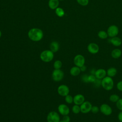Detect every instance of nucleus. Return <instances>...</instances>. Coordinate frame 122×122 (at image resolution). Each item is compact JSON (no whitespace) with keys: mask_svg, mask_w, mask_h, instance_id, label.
<instances>
[{"mask_svg":"<svg viewBox=\"0 0 122 122\" xmlns=\"http://www.w3.org/2000/svg\"><path fill=\"white\" fill-rule=\"evenodd\" d=\"M28 37L32 41H39L43 36L42 31L38 28H32L28 32Z\"/></svg>","mask_w":122,"mask_h":122,"instance_id":"f257e3e1","label":"nucleus"},{"mask_svg":"<svg viewBox=\"0 0 122 122\" xmlns=\"http://www.w3.org/2000/svg\"><path fill=\"white\" fill-rule=\"evenodd\" d=\"M101 86L106 91L112 90L114 86V81L112 77L105 76L101 80Z\"/></svg>","mask_w":122,"mask_h":122,"instance_id":"f03ea898","label":"nucleus"},{"mask_svg":"<svg viewBox=\"0 0 122 122\" xmlns=\"http://www.w3.org/2000/svg\"><path fill=\"white\" fill-rule=\"evenodd\" d=\"M54 52L51 50H44L40 54V59L45 62L51 61L54 58Z\"/></svg>","mask_w":122,"mask_h":122,"instance_id":"7ed1b4c3","label":"nucleus"},{"mask_svg":"<svg viewBox=\"0 0 122 122\" xmlns=\"http://www.w3.org/2000/svg\"><path fill=\"white\" fill-rule=\"evenodd\" d=\"M52 78L55 81H61L64 77V72L61 69H54L51 74Z\"/></svg>","mask_w":122,"mask_h":122,"instance_id":"20e7f679","label":"nucleus"},{"mask_svg":"<svg viewBox=\"0 0 122 122\" xmlns=\"http://www.w3.org/2000/svg\"><path fill=\"white\" fill-rule=\"evenodd\" d=\"M60 120L59 114L55 111L50 112L47 115V122H59Z\"/></svg>","mask_w":122,"mask_h":122,"instance_id":"39448f33","label":"nucleus"},{"mask_svg":"<svg viewBox=\"0 0 122 122\" xmlns=\"http://www.w3.org/2000/svg\"><path fill=\"white\" fill-rule=\"evenodd\" d=\"M73 62L75 66L80 68L84 65L85 59L83 55L81 54H77L74 57Z\"/></svg>","mask_w":122,"mask_h":122,"instance_id":"423d86ee","label":"nucleus"},{"mask_svg":"<svg viewBox=\"0 0 122 122\" xmlns=\"http://www.w3.org/2000/svg\"><path fill=\"white\" fill-rule=\"evenodd\" d=\"M92 103L89 101H84L81 105V112L82 113H88L91 111L92 107Z\"/></svg>","mask_w":122,"mask_h":122,"instance_id":"0eeeda50","label":"nucleus"},{"mask_svg":"<svg viewBox=\"0 0 122 122\" xmlns=\"http://www.w3.org/2000/svg\"><path fill=\"white\" fill-rule=\"evenodd\" d=\"M100 111L103 114L106 116L110 115L112 112V110L111 107L106 103H103L100 106Z\"/></svg>","mask_w":122,"mask_h":122,"instance_id":"6e6552de","label":"nucleus"},{"mask_svg":"<svg viewBox=\"0 0 122 122\" xmlns=\"http://www.w3.org/2000/svg\"><path fill=\"white\" fill-rule=\"evenodd\" d=\"M57 92L60 96L65 97L69 94L70 89L67 85L61 84L58 87Z\"/></svg>","mask_w":122,"mask_h":122,"instance_id":"1a4fd4ad","label":"nucleus"},{"mask_svg":"<svg viewBox=\"0 0 122 122\" xmlns=\"http://www.w3.org/2000/svg\"><path fill=\"white\" fill-rule=\"evenodd\" d=\"M108 35L110 37H114L116 36L119 33V28L115 25L110 26L107 30Z\"/></svg>","mask_w":122,"mask_h":122,"instance_id":"9d476101","label":"nucleus"},{"mask_svg":"<svg viewBox=\"0 0 122 122\" xmlns=\"http://www.w3.org/2000/svg\"><path fill=\"white\" fill-rule=\"evenodd\" d=\"M58 111L60 114L64 116L68 115L70 113L69 107L65 104H61L58 107Z\"/></svg>","mask_w":122,"mask_h":122,"instance_id":"9b49d317","label":"nucleus"},{"mask_svg":"<svg viewBox=\"0 0 122 122\" xmlns=\"http://www.w3.org/2000/svg\"><path fill=\"white\" fill-rule=\"evenodd\" d=\"M88 51L93 54L97 53L99 51V46L95 43L92 42L88 44L87 46Z\"/></svg>","mask_w":122,"mask_h":122,"instance_id":"f8f14e48","label":"nucleus"},{"mask_svg":"<svg viewBox=\"0 0 122 122\" xmlns=\"http://www.w3.org/2000/svg\"><path fill=\"white\" fill-rule=\"evenodd\" d=\"M107 72L104 69L100 68L96 70L95 71L94 75L96 78L98 80H102L106 76Z\"/></svg>","mask_w":122,"mask_h":122,"instance_id":"ddd939ff","label":"nucleus"},{"mask_svg":"<svg viewBox=\"0 0 122 122\" xmlns=\"http://www.w3.org/2000/svg\"><path fill=\"white\" fill-rule=\"evenodd\" d=\"M85 101V97L81 94H77L73 97V102L75 104L81 105Z\"/></svg>","mask_w":122,"mask_h":122,"instance_id":"4468645a","label":"nucleus"},{"mask_svg":"<svg viewBox=\"0 0 122 122\" xmlns=\"http://www.w3.org/2000/svg\"><path fill=\"white\" fill-rule=\"evenodd\" d=\"M110 41L113 46L116 47H119L121 46L122 43V40L120 38L116 36L111 38V39L110 40Z\"/></svg>","mask_w":122,"mask_h":122,"instance_id":"2eb2a0df","label":"nucleus"},{"mask_svg":"<svg viewBox=\"0 0 122 122\" xmlns=\"http://www.w3.org/2000/svg\"><path fill=\"white\" fill-rule=\"evenodd\" d=\"M81 72V71L80 68L76 66L72 67L70 70V74L73 76H77L79 75L80 74Z\"/></svg>","mask_w":122,"mask_h":122,"instance_id":"dca6fc26","label":"nucleus"},{"mask_svg":"<svg viewBox=\"0 0 122 122\" xmlns=\"http://www.w3.org/2000/svg\"><path fill=\"white\" fill-rule=\"evenodd\" d=\"M122 54V51L119 49H115L111 52V56L114 59H118Z\"/></svg>","mask_w":122,"mask_h":122,"instance_id":"f3484780","label":"nucleus"},{"mask_svg":"<svg viewBox=\"0 0 122 122\" xmlns=\"http://www.w3.org/2000/svg\"><path fill=\"white\" fill-rule=\"evenodd\" d=\"M50 50L53 52H56L59 49V44L58 42L53 41L51 42L50 45Z\"/></svg>","mask_w":122,"mask_h":122,"instance_id":"a211bd4d","label":"nucleus"},{"mask_svg":"<svg viewBox=\"0 0 122 122\" xmlns=\"http://www.w3.org/2000/svg\"><path fill=\"white\" fill-rule=\"evenodd\" d=\"M106 72L108 76L113 77L116 75L117 71V69L114 67H110L106 71Z\"/></svg>","mask_w":122,"mask_h":122,"instance_id":"6ab92c4d","label":"nucleus"},{"mask_svg":"<svg viewBox=\"0 0 122 122\" xmlns=\"http://www.w3.org/2000/svg\"><path fill=\"white\" fill-rule=\"evenodd\" d=\"M48 4L50 9L54 10L58 7L59 1V0H50Z\"/></svg>","mask_w":122,"mask_h":122,"instance_id":"aec40b11","label":"nucleus"},{"mask_svg":"<svg viewBox=\"0 0 122 122\" xmlns=\"http://www.w3.org/2000/svg\"><path fill=\"white\" fill-rule=\"evenodd\" d=\"M97 35L98 37L101 39H106L108 36L107 31H105V30H103L99 31L98 32Z\"/></svg>","mask_w":122,"mask_h":122,"instance_id":"412c9836","label":"nucleus"},{"mask_svg":"<svg viewBox=\"0 0 122 122\" xmlns=\"http://www.w3.org/2000/svg\"><path fill=\"white\" fill-rule=\"evenodd\" d=\"M55 13L56 15L59 17H63L65 13L64 10L62 8L59 7H58L55 9Z\"/></svg>","mask_w":122,"mask_h":122,"instance_id":"4be33fe9","label":"nucleus"},{"mask_svg":"<svg viewBox=\"0 0 122 122\" xmlns=\"http://www.w3.org/2000/svg\"><path fill=\"white\" fill-rule=\"evenodd\" d=\"M53 65L54 69H61L62 66V63L60 60H56L54 62Z\"/></svg>","mask_w":122,"mask_h":122,"instance_id":"5701e85b","label":"nucleus"},{"mask_svg":"<svg viewBox=\"0 0 122 122\" xmlns=\"http://www.w3.org/2000/svg\"><path fill=\"white\" fill-rule=\"evenodd\" d=\"M119 99V96L116 94H112L109 97V100L112 102H116Z\"/></svg>","mask_w":122,"mask_h":122,"instance_id":"b1692460","label":"nucleus"},{"mask_svg":"<svg viewBox=\"0 0 122 122\" xmlns=\"http://www.w3.org/2000/svg\"><path fill=\"white\" fill-rule=\"evenodd\" d=\"M72 112L74 114H78L81 112V109H80V106L78 105L75 104L74 105L71 109Z\"/></svg>","mask_w":122,"mask_h":122,"instance_id":"393cba45","label":"nucleus"},{"mask_svg":"<svg viewBox=\"0 0 122 122\" xmlns=\"http://www.w3.org/2000/svg\"><path fill=\"white\" fill-rule=\"evenodd\" d=\"M65 101L68 104H71L73 102V97L70 94H68L65 96Z\"/></svg>","mask_w":122,"mask_h":122,"instance_id":"a878e982","label":"nucleus"},{"mask_svg":"<svg viewBox=\"0 0 122 122\" xmlns=\"http://www.w3.org/2000/svg\"><path fill=\"white\" fill-rule=\"evenodd\" d=\"M97 78H96L94 74H91L89 76H88V78H87V81H88V82H92V83H94L95 81L96 80Z\"/></svg>","mask_w":122,"mask_h":122,"instance_id":"bb28decb","label":"nucleus"},{"mask_svg":"<svg viewBox=\"0 0 122 122\" xmlns=\"http://www.w3.org/2000/svg\"><path fill=\"white\" fill-rule=\"evenodd\" d=\"M77 2L78 4L80 5L83 6H87L88 3H89V0H77Z\"/></svg>","mask_w":122,"mask_h":122,"instance_id":"cd10ccee","label":"nucleus"},{"mask_svg":"<svg viewBox=\"0 0 122 122\" xmlns=\"http://www.w3.org/2000/svg\"><path fill=\"white\" fill-rule=\"evenodd\" d=\"M116 106L118 109L120 111H122V99H119L118 101L116 102Z\"/></svg>","mask_w":122,"mask_h":122,"instance_id":"c85d7f7f","label":"nucleus"},{"mask_svg":"<svg viewBox=\"0 0 122 122\" xmlns=\"http://www.w3.org/2000/svg\"><path fill=\"white\" fill-rule=\"evenodd\" d=\"M100 111V108L97 106H92L91 109V112L94 114L97 113Z\"/></svg>","mask_w":122,"mask_h":122,"instance_id":"c756f323","label":"nucleus"},{"mask_svg":"<svg viewBox=\"0 0 122 122\" xmlns=\"http://www.w3.org/2000/svg\"><path fill=\"white\" fill-rule=\"evenodd\" d=\"M116 88L119 91H120L121 92H122V81H119L117 83Z\"/></svg>","mask_w":122,"mask_h":122,"instance_id":"7c9ffc66","label":"nucleus"},{"mask_svg":"<svg viewBox=\"0 0 122 122\" xmlns=\"http://www.w3.org/2000/svg\"><path fill=\"white\" fill-rule=\"evenodd\" d=\"M62 120H63V121H65V122H70V120H71V118H70V117L68 116V115H64V116H63V117Z\"/></svg>","mask_w":122,"mask_h":122,"instance_id":"2f4dec72","label":"nucleus"},{"mask_svg":"<svg viewBox=\"0 0 122 122\" xmlns=\"http://www.w3.org/2000/svg\"><path fill=\"white\" fill-rule=\"evenodd\" d=\"M118 119L120 122H122V111H121V112L118 113Z\"/></svg>","mask_w":122,"mask_h":122,"instance_id":"473e14b6","label":"nucleus"},{"mask_svg":"<svg viewBox=\"0 0 122 122\" xmlns=\"http://www.w3.org/2000/svg\"><path fill=\"white\" fill-rule=\"evenodd\" d=\"M86 69H87V67H86V66L85 65H84L82 66H81V67H80V69H81V71H85Z\"/></svg>","mask_w":122,"mask_h":122,"instance_id":"72a5a7b5","label":"nucleus"},{"mask_svg":"<svg viewBox=\"0 0 122 122\" xmlns=\"http://www.w3.org/2000/svg\"><path fill=\"white\" fill-rule=\"evenodd\" d=\"M59 122H65V121H64L63 120H60V121Z\"/></svg>","mask_w":122,"mask_h":122,"instance_id":"f704fd0d","label":"nucleus"},{"mask_svg":"<svg viewBox=\"0 0 122 122\" xmlns=\"http://www.w3.org/2000/svg\"><path fill=\"white\" fill-rule=\"evenodd\" d=\"M1 36V31H0V38Z\"/></svg>","mask_w":122,"mask_h":122,"instance_id":"c9c22d12","label":"nucleus"},{"mask_svg":"<svg viewBox=\"0 0 122 122\" xmlns=\"http://www.w3.org/2000/svg\"></svg>","mask_w":122,"mask_h":122,"instance_id":"e433bc0d","label":"nucleus"}]
</instances>
